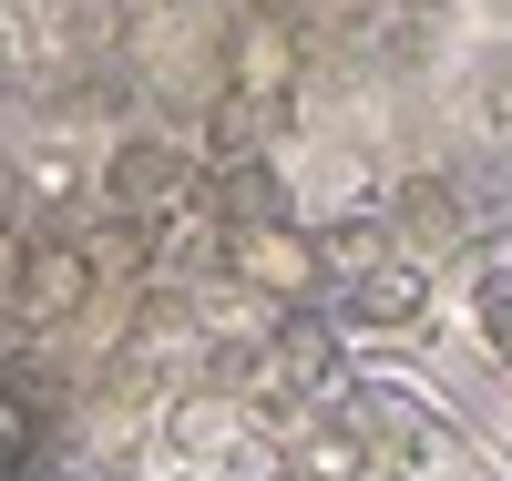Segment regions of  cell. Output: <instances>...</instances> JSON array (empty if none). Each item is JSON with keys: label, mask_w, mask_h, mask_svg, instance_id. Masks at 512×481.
<instances>
[{"label": "cell", "mask_w": 512, "mask_h": 481, "mask_svg": "<svg viewBox=\"0 0 512 481\" xmlns=\"http://www.w3.org/2000/svg\"><path fill=\"white\" fill-rule=\"evenodd\" d=\"M93 287H103V267H93V246H82V236H31V246L11 256V297H21L31 328L82 318V297H93Z\"/></svg>", "instance_id": "cell-2"}, {"label": "cell", "mask_w": 512, "mask_h": 481, "mask_svg": "<svg viewBox=\"0 0 512 481\" xmlns=\"http://www.w3.org/2000/svg\"><path fill=\"white\" fill-rule=\"evenodd\" d=\"M226 277H246L256 297H318L328 256H318L308 226H287V215H236L226 226Z\"/></svg>", "instance_id": "cell-1"}, {"label": "cell", "mask_w": 512, "mask_h": 481, "mask_svg": "<svg viewBox=\"0 0 512 481\" xmlns=\"http://www.w3.org/2000/svg\"><path fill=\"white\" fill-rule=\"evenodd\" d=\"M175 430H185V441H195V451H226V430H236V410H185Z\"/></svg>", "instance_id": "cell-10"}, {"label": "cell", "mask_w": 512, "mask_h": 481, "mask_svg": "<svg viewBox=\"0 0 512 481\" xmlns=\"http://www.w3.org/2000/svg\"><path fill=\"white\" fill-rule=\"evenodd\" d=\"M420 308H431V267L420 256H369L349 277V318H369V328H410Z\"/></svg>", "instance_id": "cell-5"}, {"label": "cell", "mask_w": 512, "mask_h": 481, "mask_svg": "<svg viewBox=\"0 0 512 481\" xmlns=\"http://www.w3.org/2000/svg\"><path fill=\"white\" fill-rule=\"evenodd\" d=\"M318 256H328V277H338V267L359 277L369 256H390V236H379V226H338V236H318Z\"/></svg>", "instance_id": "cell-7"}, {"label": "cell", "mask_w": 512, "mask_h": 481, "mask_svg": "<svg viewBox=\"0 0 512 481\" xmlns=\"http://www.w3.org/2000/svg\"><path fill=\"white\" fill-rule=\"evenodd\" d=\"M328 359H338V338H328L318 318H287V328H277V369H287L297 389H328Z\"/></svg>", "instance_id": "cell-6"}, {"label": "cell", "mask_w": 512, "mask_h": 481, "mask_svg": "<svg viewBox=\"0 0 512 481\" xmlns=\"http://www.w3.org/2000/svg\"><path fill=\"white\" fill-rule=\"evenodd\" d=\"M308 471H318V481H359V471H369V451L349 441V430H318V451H308Z\"/></svg>", "instance_id": "cell-8"}, {"label": "cell", "mask_w": 512, "mask_h": 481, "mask_svg": "<svg viewBox=\"0 0 512 481\" xmlns=\"http://www.w3.org/2000/svg\"><path fill=\"white\" fill-rule=\"evenodd\" d=\"M226 215H277V195H267V164H236V174H226Z\"/></svg>", "instance_id": "cell-9"}, {"label": "cell", "mask_w": 512, "mask_h": 481, "mask_svg": "<svg viewBox=\"0 0 512 481\" xmlns=\"http://www.w3.org/2000/svg\"><path fill=\"white\" fill-rule=\"evenodd\" d=\"M226 82H236L246 103H287V82H297V31H287L277 11L236 21V31H226Z\"/></svg>", "instance_id": "cell-4"}, {"label": "cell", "mask_w": 512, "mask_h": 481, "mask_svg": "<svg viewBox=\"0 0 512 481\" xmlns=\"http://www.w3.org/2000/svg\"><path fill=\"white\" fill-rule=\"evenodd\" d=\"M195 195V164L175 154V144H123L113 164H103V205L113 215H144V226H164Z\"/></svg>", "instance_id": "cell-3"}, {"label": "cell", "mask_w": 512, "mask_h": 481, "mask_svg": "<svg viewBox=\"0 0 512 481\" xmlns=\"http://www.w3.org/2000/svg\"><path fill=\"white\" fill-rule=\"evenodd\" d=\"M277 481H318V471H308V461H297V471H277Z\"/></svg>", "instance_id": "cell-11"}]
</instances>
